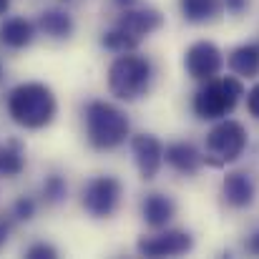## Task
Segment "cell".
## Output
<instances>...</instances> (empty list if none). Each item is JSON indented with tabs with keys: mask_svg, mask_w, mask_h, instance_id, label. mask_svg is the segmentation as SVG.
Returning <instances> with one entry per match:
<instances>
[{
	"mask_svg": "<svg viewBox=\"0 0 259 259\" xmlns=\"http://www.w3.org/2000/svg\"><path fill=\"white\" fill-rule=\"evenodd\" d=\"M56 111H58V103H56L53 91L40 81L18 83L8 93V113L13 123H18L20 128H28V131L46 128L48 123H53Z\"/></svg>",
	"mask_w": 259,
	"mask_h": 259,
	"instance_id": "cell-1",
	"label": "cell"
},
{
	"mask_svg": "<svg viewBox=\"0 0 259 259\" xmlns=\"http://www.w3.org/2000/svg\"><path fill=\"white\" fill-rule=\"evenodd\" d=\"M154 78L151 61L136 51L118 53L108 66V91L118 101H139L149 93Z\"/></svg>",
	"mask_w": 259,
	"mask_h": 259,
	"instance_id": "cell-2",
	"label": "cell"
},
{
	"mask_svg": "<svg viewBox=\"0 0 259 259\" xmlns=\"http://www.w3.org/2000/svg\"><path fill=\"white\" fill-rule=\"evenodd\" d=\"M131 131L126 113L108 101H91L86 106V136L88 144L98 151L118 149Z\"/></svg>",
	"mask_w": 259,
	"mask_h": 259,
	"instance_id": "cell-3",
	"label": "cell"
},
{
	"mask_svg": "<svg viewBox=\"0 0 259 259\" xmlns=\"http://www.w3.org/2000/svg\"><path fill=\"white\" fill-rule=\"evenodd\" d=\"M242 96H244V86H242L239 76L209 78L196 91L191 108L204 121H219V118H227L237 108Z\"/></svg>",
	"mask_w": 259,
	"mask_h": 259,
	"instance_id": "cell-4",
	"label": "cell"
},
{
	"mask_svg": "<svg viewBox=\"0 0 259 259\" xmlns=\"http://www.w3.org/2000/svg\"><path fill=\"white\" fill-rule=\"evenodd\" d=\"M247 149V128L234 118H219V123L206 134V161L211 166H224L237 161Z\"/></svg>",
	"mask_w": 259,
	"mask_h": 259,
	"instance_id": "cell-5",
	"label": "cell"
},
{
	"mask_svg": "<svg viewBox=\"0 0 259 259\" xmlns=\"http://www.w3.org/2000/svg\"><path fill=\"white\" fill-rule=\"evenodd\" d=\"M121 191L116 176H93L83 189V209L93 219H108L121 204Z\"/></svg>",
	"mask_w": 259,
	"mask_h": 259,
	"instance_id": "cell-6",
	"label": "cell"
},
{
	"mask_svg": "<svg viewBox=\"0 0 259 259\" xmlns=\"http://www.w3.org/2000/svg\"><path fill=\"white\" fill-rule=\"evenodd\" d=\"M224 66V56L222 51L211 43V40H196L189 46L186 56H184V68L194 81H209L217 78L219 71Z\"/></svg>",
	"mask_w": 259,
	"mask_h": 259,
	"instance_id": "cell-7",
	"label": "cell"
},
{
	"mask_svg": "<svg viewBox=\"0 0 259 259\" xmlns=\"http://www.w3.org/2000/svg\"><path fill=\"white\" fill-rule=\"evenodd\" d=\"M136 249H139V254L151 259L179 257V254H186V252L194 249V237L189 232H184V229H166V232H159V234L139 239Z\"/></svg>",
	"mask_w": 259,
	"mask_h": 259,
	"instance_id": "cell-8",
	"label": "cell"
},
{
	"mask_svg": "<svg viewBox=\"0 0 259 259\" xmlns=\"http://www.w3.org/2000/svg\"><path fill=\"white\" fill-rule=\"evenodd\" d=\"M161 25H164V15L156 8H126L113 28L121 30L134 43V48H139L141 40L156 33Z\"/></svg>",
	"mask_w": 259,
	"mask_h": 259,
	"instance_id": "cell-9",
	"label": "cell"
},
{
	"mask_svg": "<svg viewBox=\"0 0 259 259\" xmlns=\"http://www.w3.org/2000/svg\"><path fill=\"white\" fill-rule=\"evenodd\" d=\"M131 154H134V161H136V169L141 174V179H146V181L156 179V174L164 164V146L156 136L136 134L131 139Z\"/></svg>",
	"mask_w": 259,
	"mask_h": 259,
	"instance_id": "cell-10",
	"label": "cell"
},
{
	"mask_svg": "<svg viewBox=\"0 0 259 259\" xmlns=\"http://www.w3.org/2000/svg\"><path fill=\"white\" fill-rule=\"evenodd\" d=\"M222 194H224V199H227L229 206H234V209H247V206L254 204L257 184H254V179L247 171H229L224 176Z\"/></svg>",
	"mask_w": 259,
	"mask_h": 259,
	"instance_id": "cell-11",
	"label": "cell"
},
{
	"mask_svg": "<svg viewBox=\"0 0 259 259\" xmlns=\"http://www.w3.org/2000/svg\"><path fill=\"white\" fill-rule=\"evenodd\" d=\"M164 161L171 166L174 171L191 176V174L199 171V166H201V154L189 141H174V144H169L164 149Z\"/></svg>",
	"mask_w": 259,
	"mask_h": 259,
	"instance_id": "cell-12",
	"label": "cell"
},
{
	"mask_svg": "<svg viewBox=\"0 0 259 259\" xmlns=\"http://www.w3.org/2000/svg\"><path fill=\"white\" fill-rule=\"evenodd\" d=\"M141 214H144V219H146L149 227L161 229V227H166V224L174 219V214H176V204L171 201V196L154 191V194H149V196L144 199V204H141Z\"/></svg>",
	"mask_w": 259,
	"mask_h": 259,
	"instance_id": "cell-13",
	"label": "cell"
},
{
	"mask_svg": "<svg viewBox=\"0 0 259 259\" xmlns=\"http://www.w3.org/2000/svg\"><path fill=\"white\" fill-rule=\"evenodd\" d=\"M35 38V25L25 18H8L3 25H0V43L5 48H13V51H20L25 46H30Z\"/></svg>",
	"mask_w": 259,
	"mask_h": 259,
	"instance_id": "cell-14",
	"label": "cell"
},
{
	"mask_svg": "<svg viewBox=\"0 0 259 259\" xmlns=\"http://www.w3.org/2000/svg\"><path fill=\"white\" fill-rule=\"evenodd\" d=\"M229 71L239 78L259 76V43H242L229 53Z\"/></svg>",
	"mask_w": 259,
	"mask_h": 259,
	"instance_id": "cell-15",
	"label": "cell"
},
{
	"mask_svg": "<svg viewBox=\"0 0 259 259\" xmlns=\"http://www.w3.org/2000/svg\"><path fill=\"white\" fill-rule=\"evenodd\" d=\"M38 28L46 33V35H51V38H56V40H66V38H71L73 35V18L66 13V10H61V8H51V10H43L40 15H38Z\"/></svg>",
	"mask_w": 259,
	"mask_h": 259,
	"instance_id": "cell-16",
	"label": "cell"
},
{
	"mask_svg": "<svg viewBox=\"0 0 259 259\" xmlns=\"http://www.w3.org/2000/svg\"><path fill=\"white\" fill-rule=\"evenodd\" d=\"M224 0H179V10L189 23H209L222 13Z\"/></svg>",
	"mask_w": 259,
	"mask_h": 259,
	"instance_id": "cell-17",
	"label": "cell"
},
{
	"mask_svg": "<svg viewBox=\"0 0 259 259\" xmlns=\"http://www.w3.org/2000/svg\"><path fill=\"white\" fill-rule=\"evenodd\" d=\"M25 169V151H23V144L20 141H8V144H0V176L5 179H13Z\"/></svg>",
	"mask_w": 259,
	"mask_h": 259,
	"instance_id": "cell-18",
	"label": "cell"
},
{
	"mask_svg": "<svg viewBox=\"0 0 259 259\" xmlns=\"http://www.w3.org/2000/svg\"><path fill=\"white\" fill-rule=\"evenodd\" d=\"M66 196H68V184H66V179H63L61 174L46 176V181H43V199H46L48 204H61Z\"/></svg>",
	"mask_w": 259,
	"mask_h": 259,
	"instance_id": "cell-19",
	"label": "cell"
},
{
	"mask_svg": "<svg viewBox=\"0 0 259 259\" xmlns=\"http://www.w3.org/2000/svg\"><path fill=\"white\" fill-rule=\"evenodd\" d=\"M13 217H15L18 222L33 219V217H35V201H33L30 196H20V199L13 204Z\"/></svg>",
	"mask_w": 259,
	"mask_h": 259,
	"instance_id": "cell-20",
	"label": "cell"
},
{
	"mask_svg": "<svg viewBox=\"0 0 259 259\" xmlns=\"http://www.w3.org/2000/svg\"><path fill=\"white\" fill-rule=\"evenodd\" d=\"M25 257L28 259H56L58 257V249L53 244H46V242H35L25 249Z\"/></svg>",
	"mask_w": 259,
	"mask_h": 259,
	"instance_id": "cell-21",
	"label": "cell"
},
{
	"mask_svg": "<svg viewBox=\"0 0 259 259\" xmlns=\"http://www.w3.org/2000/svg\"><path fill=\"white\" fill-rule=\"evenodd\" d=\"M247 108H249V113L254 118H259V83L252 86V91L247 93Z\"/></svg>",
	"mask_w": 259,
	"mask_h": 259,
	"instance_id": "cell-22",
	"label": "cell"
},
{
	"mask_svg": "<svg viewBox=\"0 0 259 259\" xmlns=\"http://www.w3.org/2000/svg\"><path fill=\"white\" fill-rule=\"evenodd\" d=\"M224 8H227L229 13L239 15V13H244V10L249 8V0H224Z\"/></svg>",
	"mask_w": 259,
	"mask_h": 259,
	"instance_id": "cell-23",
	"label": "cell"
},
{
	"mask_svg": "<svg viewBox=\"0 0 259 259\" xmlns=\"http://www.w3.org/2000/svg\"><path fill=\"white\" fill-rule=\"evenodd\" d=\"M247 252L254 254V257H259V229L249 234V239H247Z\"/></svg>",
	"mask_w": 259,
	"mask_h": 259,
	"instance_id": "cell-24",
	"label": "cell"
},
{
	"mask_svg": "<svg viewBox=\"0 0 259 259\" xmlns=\"http://www.w3.org/2000/svg\"><path fill=\"white\" fill-rule=\"evenodd\" d=\"M8 234H10V227H8L5 222H0V247L8 242Z\"/></svg>",
	"mask_w": 259,
	"mask_h": 259,
	"instance_id": "cell-25",
	"label": "cell"
},
{
	"mask_svg": "<svg viewBox=\"0 0 259 259\" xmlns=\"http://www.w3.org/2000/svg\"><path fill=\"white\" fill-rule=\"evenodd\" d=\"M8 8H10V0H0V15H5Z\"/></svg>",
	"mask_w": 259,
	"mask_h": 259,
	"instance_id": "cell-26",
	"label": "cell"
},
{
	"mask_svg": "<svg viewBox=\"0 0 259 259\" xmlns=\"http://www.w3.org/2000/svg\"><path fill=\"white\" fill-rule=\"evenodd\" d=\"M116 3H118V5H123V8H131L136 0H116Z\"/></svg>",
	"mask_w": 259,
	"mask_h": 259,
	"instance_id": "cell-27",
	"label": "cell"
},
{
	"mask_svg": "<svg viewBox=\"0 0 259 259\" xmlns=\"http://www.w3.org/2000/svg\"><path fill=\"white\" fill-rule=\"evenodd\" d=\"M0 76H3V66H0Z\"/></svg>",
	"mask_w": 259,
	"mask_h": 259,
	"instance_id": "cell-28",
	"label": "cell"
}]
</instances>
